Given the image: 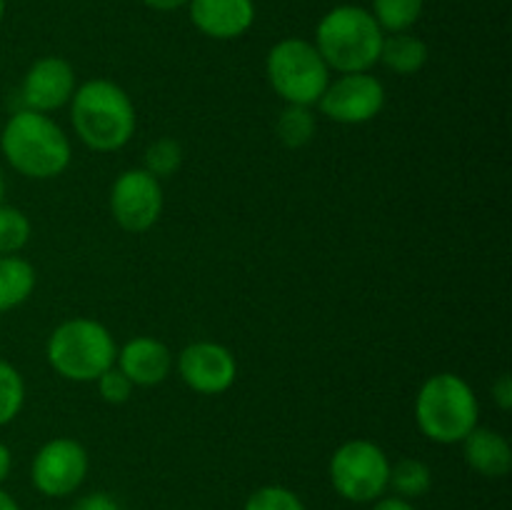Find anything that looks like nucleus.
Returning <instances> with one entry per match:
<instances>
[{"label": "nucleus", "mask_w": 512, "mask_h": 510, "mask_svg": "<svg viewBox=\"0 0 512 510\" xmlns=\"http://www.w3.org/2000/svg\"><path fill=\"white\" fill-rule=\"evenodd\" d=\"M180 378L190 390L200 395H220L238 378L235 355L225 345L213 340H198L180 350L175 360Z\"/></svg>", "instance_id": "11"}, {"label": "nucleus", "mask_w": 512, "mask_h": 510, "mask_svg": "<svg viewBox=\"0 0 512 510\" xmlns=\"http://www.w3.org/2000/svg\"><path fill=\"white\" fill-rule=\"evenodd\" d=\"M478 420V395L455 373L430 375L415 395V423L433 443H463L465 435L478 428Z\"/></svg>", "instance_id": "4"}, {"label": "nucleus", "mask_w": 512, "mask_h": 510, "mask_svg": "<svg viewBox=\"0 0 512 510\" xmlns=\"http://www.w3.org/2000/svg\"><path fill=\"white\" fill-rule=\"evenodd\" d=\"M490 393H493V400L495 405H498L503 413H508L512 408V378L508 373H500L498 378H495L493 388H490Z\"/></svg>", "instance_id": "27"}, {"label": "nucleus", "mask_w": 512, "mask_h": 510, "mask_svg": "<svg viewBox=\"0 0 512 510\" xmlns=\"http://www.w3.org/2000/svg\"><path fill=\"white\" fill-rule=\"evenodd\" d=\"M148 8L153 10H160V13H170V10H178L183 8V5H188L190 0H143Z\"/></svg>", "instance_id": "29"}, {"label": "nucleus", "mask_w": 512, "mask_h": 510, "mask_svg": "<svg viewBox=\"0 0 512 510\" xmlns=\"http://www.w3.org/2000/svg\"><path fill=\"white\" fill-rule=\"evenodd\" d=\"M318 108L333 123L363 125L385 108V88L370 70L338 75L323 90Z\"/></svg>", "instance_id": "9"}, {"label": "nucleus", "mask_w": 512, "mask_h": 510, "mask_svg": "<svg viewBox=\"0 0 512 510\" xmlns=\"http://www.w3.org/2000/svg\"><path fill=\"white\" fill-rule=\"evenodd\" d=\"M70 123L85 148L115 153L133 138L138 115L130 95L118 83L95 78L75 88L70 98Z\"/></svg>", "instance_id": "1"}, {"label": "nucleus", "mask_w": 512, "mask_h": 510, "mask_svg": "<svg viewBox=\"0 0 512 510\" xmlns=\"http://www.w3.org/2000/svg\"><path fill=\"white\" fill-rule=\"evenodd\" d=\"M330 483L335 493L350 503H373L388 490V455L373 440H348L330 458Z\"/></svg>", "instance_id": "7"}, {"label": "nucleus", "mask_w": 512, "mask_h": 510, "mask_svg": "<svg viewBox=\"0 0 512 510\" xmlns=\"http://www.w3.org/2000/svg\"><path fill=\"white\" fill-rule=\"evenodd\" d=\"M75 88L78 83H75L73 65L60 55H45L28 68L20 95H23L25 108L48 115L68 105Z\"/></svg>", "instance_id": "12"}, {"label": "nucleus", "mask_w": 512, "mask_h": 510, "mask_svg": "<svg viewBox=\"0 0 512 510\" xmlns=\"http://www.w3.org/2000/svg\"><path fill=\"white\" fill-rule=\"evenodd\" d=\"M115 363H118V368L123 370L125 378L133 385H138V388H153V385H160L163 380H168L175 360L163 340L140 335V338L128 340L118 350Z\"/></svg>", "instance_id": "14"}, {"label": "nucleus", "mask_w": 512, "mask_h": 510, "mask_svg": "<svg viewBox=\"0 0 512 510\" xmlns=\"http://www.w3.org/2000/svg\"><path fill=\"white\" fill-rule=\"evenodd\" d=\"M163 185L145 168H130L110 188V213L125 233H145L163 215Z\"/></svg>", "instance_id": "8"}, {"label": "nucleus", "mask_w": 512, "mask_h": 510, "mask_svg": "<svg viewBox=\"0 0 512 510\" xmlns=\"http://www.w3.org/2000/svg\"><path fill=\"white\" fill-rule=\"evenodd\" d=\"M88 468V450L78 440L53 438L35 453L30 478L38 493L48 498H65L83 485Z\"/></svg>", "instance_id": "10"}, {"label": "nucleus", "mask_w": 512, "mask_h": 510, "mask_svg": "<svg viewBox=\"0 0 512 510\" xmlns=\"http://www.w3.org/2000/svg\"><path fill=\"white\" fill-rule=\"evenodd\" d=\"M243 510H305L303 500L283 485H263L245 500Z\"/></svg>", "instance_id": "24"}, {"label": "nucleus", "mask_w": 512, "mask_h": 510, "mask_svg": "<svg viewBox=\"0 0 512 510\" xmlns=\"http://www.w3.org/2000/svg\"><path fill=\"white\" fill-rule=\"evenodd\" d=\"M425 0H373V18L383 33L410 30L423 15Z\"/></svg>", "instance_id": "20"}, {"label": "nucleus", "mask_w": 512, "mask_h": 510, "mask_svg": "<svg viewBox=\"0 0 512 510\" xmlns=\"http://www.w3.org/2000/svg\"><path fill=\"white\" fill-rule=\"evenodd\" d=\"M35 268L20 255H0V313L18 308L33 295Z\"/></svg>", "instance_id": "17"}, {"label": "nucleus", "mask_w": 512, "mask_h": 510, "mask_svg": "<svg viewBox=\"0 0 512 510\" xmlns=\"http://www.w3.org/2000/svg\"><path fill=\"white\" fill-rule=\"evenodd\" d=\"M388 488H393L395 493H398V498H423V495L433 488V470H430L428 463H423V460L403 458L395 465H390Z\"/></svg>", "instance_id": "19"}, {"label": "nucleus", "mask_w": 512, "mask_h": 510, "mask_svg": "<svg viewBox=\"0 0 512 510\" xmlns=\"http://www.w3.org/2000/svg\"><path fill=\"white\" fill-rule=\"evenodd\" d=\"M25 403V383L18 368L0 360V428L13 423Z\"/></svg>", "instance_id": "22"}, {"label": "nucleus", "mask_w": 512, "mask_h": 510, "mask_svg": "<svg viewBox=\"0 0 512 510\" xmlns=\"http://www.w3.org/2000/svg\"><path fill=\"white\" fill-rule=\"evenodd\" d=\"M385 33L373 13L360 5H338L320 18L313 45L330 73H368L380 60Z\"/></svg>", "instance_id": "3"}, {"label": "nucleus", "mask_w": 512, "mask_h": 510, "mask_svg": "<svg viewBox=\"0 0 512 510\" xmlns=\"http://www.w3.org/2000/svg\"><path fill=\"white\" fill-rule=\"evenodd\" d=\"M95 383H98L100 398L110 405L128 403L130 395H133V388H135V385L125 378V373L118 368V365H113V368L105 370V373L100 375Z\"/></svg>", "instance_id": "25"}, {"label": "nucleus", "mask_w": 512, "mask_h": 510, "mask_svg": "<svg viewBox=\"0 0 512 510\" xmlns=\"http://www.w3.org/2000/svg\"><path fill=\"white\" fill-rule=\"evenodd\" d=\"M465 463L485 478H505L512 468V448L503 433L493 428H473L463 440Z\"/></svg>", "instance_id": "15"}, {"label": "nucleus", "mask_w": 512, "mask_h": 510, "mask_svg": "<svg viewBox=\"0 0 512 510\" xmlns=\"http://www.w3.org/2000/svg\"><path fill=\"white\" fill-rule=\"evenodd\" d=\"M183 165V148L173 138H158L145 150V170L158 180L173 178Z\"/></svg>", "instance_id": "23"}, {"label": "nucleus", "mask_w": 512, "mask_h": 510, "mask_svg": "<svg viewBox=\"0 0 512 510\" xmlns=\"http://www.w3.org/2000/svg\"><path fill=\"white\" fill-rule=\"evenodd\" d=\"M50 368L73 383H95L118 358L113 333L93 318H70L50 333L45 345Z\"/></svg>", "instance_id": "5"}, {"label": "nucleus", "mask_w": 512, "mask_h": 510, "mask_svg": "<svg viewBox=\"0 0 512 510\" xmlns=\"http://www.w3.org/2000/svg\"><path fill=\"white\" fill-rule=\"evenodd\" d=\"M3 195H5V180H3V173H0V205H3Z\"/></svg>", "instance_id": "32"}, {"label": "nucleus", "mask_w": 512, "mask_h": 510, "mask_svg": "<svg viewBox=\"0 0 512 510\" xmlns=\"http://www.w3.org/2000/svg\"><path fill=\"white\" fill-rule=\"evenodd\" d=\"M3 15H5V0H0V23H3Z\"/></svg>", "instance_id": "33"}, {"label": "nucleus", "mask_w": 512, "mask_h": 510, "mask_svg": "<svg viewBox=\"0 0 512 510\" xmlns=\"http://www.w3.org/2000/svg\"><path fill=\"white\" fill-rule=\"evenodd\" d=\"M70 510H123L118 500L108 493H88L80 500H75V505Z\"/></svg>", "instance_id": "26"}, {"label": "nucleus", "mask_w": 512, "mask_h": 510, "mask_svg": "<svg viewBox=\"0 0 512 510\" xmlns=\"http://www.w3.org/2000/svg\"><path fill=\"white\" fill-rule=\"evenodd\" d=\"M33 235L28 215L13 205H0V255H18Z\"/></svg>", "instance_id": "21"}, {"label": "nucleus", "mask_w": 512, "mask_h": 510, "mask_svg": "<svg viewBox=\"0 0 512 510\" xmlns=\"http://www.w3.org/2000/svg\"><path fill=\"white\" fill-rule=\"evenodd\" d=\"M373 510H415L413 503L405 498H398V495H390V498H378Z\"/></svg>", "instance_id": "28"}, {"label": "nucleus", "mask_w": 512, "mask_h": 510, "mask_svg": "<svg viewBox=\"0 0 512 510\" xmlns=\"http://www.w3.org/2000/svg\"><path fill=\"white\" fill-rule=\"evenodd\" d=\"M315 115L308 105H285L275 120V133L280 143L290 150L305 148L315 138Z\"/></svg>", "instance_id": "18"}, {"label": "nucleus", "mask_w": 512, "mask_h": 510, "mask_svg": "<svg viewBox=\"0 0 512 510\" xmlns=\"http://www.w3.org/2000/svg\"><path fill=\"white\" fill-rule=\"evenodd\" d=\"M190 20L213 40H235L255 23L253 0H190Z\"/></svg>", "instance_id": "13"}, {"label": "nucleus", "mask_w": 512, "mask_h": 510, "mask_svg": "<svg viewBox=\"0 0 512 510\" xmlns=\"http://www.w3.org/2000/svg\"><path fill=\"white\" fill-rule=\"evenodd\" d=\"M428 58V43L410 30H403V33H385L378 63H383L385 68L398 75H415L425 68Z\"/></svg>", "instance_id": "16"}, {"label": "nucleus", "mask_w": 512, "mask_h": 510, "mask_svg": "<svg viewBox=\"0 0 512 510\" xmlns=\"http://www.w3.org/2000/svg\"><path fill=\"white\" fill-rule=\"evenodd\" d=\"M265 75L275 95L285 105H318L330 83V68L310 40L285 38L270 48L265 58Z\"/></svg>", "instance_id": "6"}, {"label": "nucleus", "mask_w": 512, "mask_h": 510, "mask_svg": "<svg viewBox=\"0 0 512 510\" xmlns=\"http://www.w3.org/2000/svg\"><path fill=\"white\" fill-rule=\"evenodd\" d=\"M0 150L10 168L30 180L58 178L73 160V148L65 130L50 115L18 110L0 133Z\"/></svg>", "instance_id": "2"}, {"label": "nucleus", "mask_w": 512, "mask_h": 510, "mask_svg": "<svg viewBox=\"0 0 512 510\" xmlns=\"http://www.w3.org/2000/svg\"><path fill=\"white\" fill-rule=\"evenodd\" d=\"M10 468H13V453H10L8 445L0 440V483L10 475Z\"/></svg>", "instance_id": "30"}, {"label": "nucleus", "mask_w": 512, "mask_h": 510, "mask_svg": "<svg viewBox=\"0 0 512 510\" xmlns=\"http://www.w3.org/2000/svg\"><path fill=\"white\" fill-rule=\"evenodd\" d=\"M0 510H20V505L15 503L13 495L5 493L3 488H0Z\"/></svg>", "instance_id": "31"}]
</instances>
